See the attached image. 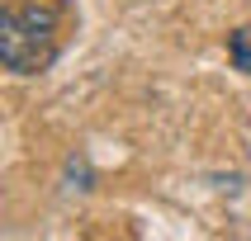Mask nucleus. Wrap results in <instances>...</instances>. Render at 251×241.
<instances>
[{
  "label": "nucleus",
  "instance_id": "nucleus-2",
  "mask_svg": "<svg viewBox=\"0 0 251 241\" xmlns=\"http://www.w3.org/2000/svg\"><path fill=\"white\" fill-rule=\"evenodd\" d=\"M227 52H232V62H237V71H247V76H251V33H247V28L227 38Z\"/></svg>",
  "mask_w": 251,
  "mask_h": 241
},
{
  "label": "nucleus",
  "instance_id": "nucleus-1",
  "mask_svg": "<svg viewBox=\"0 0 251 241\" xmlns=\"http://www.w3.org/2000/svg\"><path fill=\"white\" fill-rule=\"evenodd\" d=\"M62 5L67 0H5L0 5V62L10 71L48 66Z\"/></svg>",
  "mask_w": 251,
  "mask_h": 241
}]
</instances>
